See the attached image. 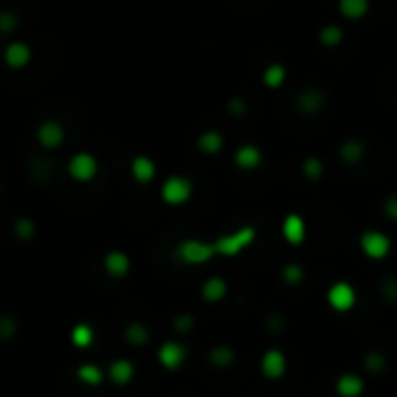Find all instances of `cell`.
I'll return each mask as SVG.
<instances>
[{
	"label": "cell",
	"mask_w": 397,
	"mask_h": 397,
	"mask_svg": "<svg viewBox=\"0 0 397 397\" xmlns=\"http://www.w3.org/2000/svg\"><path fill=\"white\" fill-rule=\"evenodd\" d=\"M326 302L328 307L337 314H349L351 309L358 304V293H355L353 283L349 281H335L330 283V288L326 290Z\"/></svg>",
	"instance_id": "cell-5"
},
{
	"label": "cell",
	"mask_w": 397,
	"mask_h": 397,
	"mask_svg": "<svg viewBox=\"0 0 397 397\" xmlns=\"http://www.w3.org/2000/svg\"><path fill=\"white\" fill-rule=\"evenodd\" d=\"M195 147L204 156H216V154H221L223 147H226V137H223L218 130H204V132H200V137H197Z\"/></svg>",
	"instance_id": "cell-23"
},
{
	"label": "cell",
	"mask_w": 397,
	"mask_h": 397,
	"mask_svg": "<svg viewBox=\"0 0 397 397\" xmlns=\"http://www.w3.org/2000/svg\"><path fill=\"white\" fill-rule=\"evenodd\" d=\"M132 270V261L130 256L121 249H112L103 256V272L109 276V279H125Z\"/></svg>",
	"instance_id": "cell-10"
},
{
	"label": "cell",
	"mask_w": 397,
	"mask_h": 397,
	"mask_svg": "<svg viewBox=\"0 0 397 397\" xmlns=\"http://www.w3.org/2000/svg\"><path fill=\"white\" fill-rule=\"evenodd\" d=\"M98 170H100V165H98V158L94 154H89V151H79V154L70 156V161H68L70 179H75L79 184L94 182L96 177H98Z\"/></svg>",
	"instance_id": "cell-6"
},
{
	"label": "cell",
	"mask_w": 397,
	"mask_h": 397,
	"mask_svg": "<svg viewBox=\"0 0 397 397\" xmlns=\"http://www.w3.org/2000/svg\"><path fill=\"white\" fill-rule=\"evenodd\" d=\"M344 39H346V33L339 24H326L323 28L319 30V42L323 44L326 49H337L344 44Z\"/></svg>",
	"instance_id": "cell-26"
},
{
	"label": "cell",
	"mask_w": 397,
	"mask_h": 397,
	"mask_svg": "<svg viewBox=\"0 0 397 397\" xmlns=\"http://www.w3.org/2000/svg\"><path fill=\"white\" fill-rule=\"evenodd\" d=\"M381 209H383V216H386L388 221L397 223V193L386 195V200H383Z\"/></svg>",
	"instance_id": "cell-34"
},
{
	"label": "cell",
	"mask_w": 397,
	"mask_h": 397,
	"mask_svg": "<svg viewBox=\"0 0 397 397\" xmlns=\"http://www.w3.org/2000/svg\"><path fill=\"white\" fill-rule=\"evenodd\" d=\"M233 161L242 172H254L263 165V151L258 144H240L235 149Z\"/></svg>",
	"instance_id": "cell-15"
},
{
	"label": "cell",
	"mask_w": 397,
	"mask_h": 397,
	"mask_svg": "<svg viewBox=\"0 0 397 397\" xmlns=\"http://www.w3.org/2000/svg\"><path fill=\"white\" fill-rule=\"evenodd\" d=\"M207 360L214 369H230L237 362V353L228 344H216V346L209 351Z\"/></svg>",
	"instance_id": "cell-24"
},
{
	"label": "cell",
	"mask_w": 397,
	"mask_h": 397,
	"mask_svg": "<svg viewBox=\"0 0 397 397\" xmlns=\"http://www.w3.org/2000/svg\"><path fill=\"white\" fill-rule=\"evenodd\" d=\"M369 0H337V12L346 21H362L369 15Z\"/></svg>",
	"instance_id": "cell-21"
},
{
	"label": "cell",
	"mask_w": 397,
	"mask_h": 397,
	"mask_svg": "<svg viewBox=\"0 0 397 397\" xmlns=\"http://www.w3.org/2000/svg\"><path fill=\"white\" fill-rule=\"evenodd\" d=\"M37 144L47 151L58 149L65 142V128L58 121H42L35 130Z\"/></svg>",
	"instance_id": "cell-13"
},
{
	"label": "cell",
	"mask_w": 397,
	"mask_h": 397,
	"mask_svg": "<svg viewBox=\"0 0 397 397\" xmlns=\"http://www.w3.org/2000/svg\"><path fill=\"white\" fill-rule=\"evenodd\" d=\"M193 328H195V316L193 314H179V316H175V321H172V330H175L177 335H188V333H193Z\"/></svg>",
	"instance_id": "cell-33"
},
{
	"label": "cell",
	"mask_w": 397,
	"mask_h": 397,
	"mask_svg": "<svg viewBox=\"0 0 397 397\" xmlns=\"http://www.w3.org/2000/svg\"><path fill=\"white\" fill-rule=\"evenodd\" d=\"M286 79H288V70L283 63H270L267 68L263 70V84L272 91L281 89V86L286 84Z\"/></svg>",
	"instance_id": "cell-27"
},
{
	"label": "cell",
	"mask_w": 397,
	"mask_h": 397,
	"mask_svg": "<svg viewBox=\"0 0 397 397\" xmlns=\"http://www.w3.org/2000/svg\"><path fill=\"white\" fill-rule=\"evenodd\" d=\"M228 107H230V114H235V116H244V114H247V103H244L242 98H233Z\"/></svg>",
	"instance_id": "cell-36"
},
{
	"label": "cell",
	"mask_w": 397,
	"mask_h": 397,
	"mask_svg": "<svg viewBox=\"0 0 397 397\" xmlns=\"http://www.w3.org/2000/svg\"><path fill=\"white\" fill-rule=\"evenodd\" d=\"M3 61L8 63V68H12V70H21L33 61V51L28 44L21 42V39H12L3 51Z\"/></svg>",
	"instance_id": "cell-14"
},
{
	"label": "cell",
	"mask_w": 397,
	"mask_h": 397,
	"mask_svg": "<svg viewBox=\"0 0 397 397\" xmlns=\"http://www.w3.org/2000/svg\"><path fill=\"white\" fill-rule=\"evenodd\" d=\"M105 372H107V381L112 383V386L125 388V386H130V383L135 381L137 367H135V362H132L130 358H114L107 365Z\"/></svg>",
	"instance_id": "cell-11"
},
{
	"label": "cell",
	"mask_w": 397,
	"mask_h": 397,
	"mask_svg": "<svg viewBox=\"0 0 397 397\" xmlns=\"http://www.w3.org/2000/svg\"><path fill=\"white\" fill-rule=\"evenodd\" d=\"M193 197V182L184 175H172L161 184V200L168 207H182Z\"/></svg>",
	"instance_id": "cell-3"
},
{
	"label": "cell",
	"mask_w": 397,
	"mask_h": 397,
	"mask_svg": "<svg viewBox=\"0 0 397 397\" xmlns=\"http://www.w3.org/2000/svg\"><path fill=\"white\" fill-rule=\"evenodd\" d=\"M186 358H188L186 344H182L177 339H165L158 344V349H156V362L165 369V372H179V369L186 365Z\"/></svg>",
	"instance_id": "cell-4"
},
{
	"label": "cell",
	"mask_w": 397,
	"mask_h": 397,
	"mask_svg": "<svg viewBox=\"0 0 397 397\" xmlns=\"http://www.w3.org/2000/svg\"><path fill=\"white\" fill-rule=\"evenodd\" d=\"M362 367H365L369 374H381L383 369H386V355H383L381 351H369L365 360H362Z\"/></svg>",
	"instance_id": "cell-31"
},
{
	"label": "cell",
	"mask_w": 397,
	"mask_h": 397,
	"mask_svg": "<svg viewBox=\"0 0 397 397\" xmlns=\"http://www.w3.org/2000/svg\"><path fill=\"white\" fill-rule=\"evenodd\" d=\"M328 103V94L319 86H307L302 89L295 98V107L302 116H319L321 109L326 107Z\"/></svg>",
	"instance_id": "cell-8"
},
{
	"label": "cell",
	"mask_w": 397,
	"mask_h": 397,
	"mask_svg": "<svg viewBox=\"0 0 397 397\" xmlns=\"http://www.w3.org/2000/svg\"><path fill=\"white\" fill-rule=\"evenodd\" d=\"M70 344L79 351H86L96 344V328L86 321H79L70 328Z\"/></svg>",
	"instance_id": "cell-20"
},
{
	"label": "cell",
	"mask_w": 397,
	"mask_h": 397,
	"mask_svg": "<svg viewBox=\"0 0 397 397\" xmlns=\"http://www.w3.org/2000/svg\"><path fill=\"white\" fill-rule=\"evenodd\" d=\"M358 244H360V251L369 261H383V258H388L390 251H393V242H390V237L386 233H381V230H365V233L360 235Z\"/></svg>",
	"instance_id": "cell-7"
},
{
	"label": "cell",
	"mask_w": 397,
	"mask_h": 397,
	"mask_svg": "<svg viewBox=\"0 0 397 397\" xmlns=\"http://www.w3.org/2000/svg\"><path fill=\"white\" fill-rule=\"evenodd\" d=\"M281 279H283V283H288V286H300V283L304 281V267H302V265H297V263L283 265Z\"/></svg>",
	"instance_id": "cell-29"
},
{
	"label": "cell",
	"mask_w": 397,
	"mask_h": 397,
	"mask_svg": "<svg viewBox=\"0 0 397 397\" xmlns=\"http://www.w3.org/2000/svg\"><path fill=\"white\" fill-rule=\"evenodd\" d=\"M256 237H258V233L254 226H240L237 230L218 235L214 240V251H216V256H221V258H237L249 247H254Z\"/></svg>",
	"instance_id": "cell-1"
},
{
	"label": "cell",
	"mask_w": 397,
	"mask_h": 397,
	"mask_svg": "<svg viewBox=\"0 0 397 397\" xmlns=\"http://www.w3.org/2000/svg\"><path fill=\"white\" fill-rule=\"evenodd\" d=\"M300 170L307 182H321L323 175H326V163H323V158H319V156H307L302 161Z\"/></svg>",
	"instance_id": "cell-28"
},
{
	"label": "cell",
	"mask_w": 397,
	"mask_h": 397,
	"mask_svg": "<svg viewBox=\"0 0 397 397\" xmlns=\"http://www.w3.org/2000/svg\"><path fill=\"white\" fill-rule=\"evenodd\" d=\"M19 333V321L12 314H0V342L15 339Z\"/></svg>",
	"instance_id": "cell-30"
},
{
	"label": "cell",
	"mask_w": 397,
	"mask_h": 397,
	"mask_svg": "<svg viewBox=\"0 0 397 397\" xmlns=\"http://www.w3.org/2000/svg\"><path fill=\"white\" fill-rule=\"evenodd\" d=\"M288 372V358L281 349H267L261 355V374L267 381H281Z\"/></svg>",
	"instance_id": "cell-9"
},
{
	"label": "cell",
	"mask_w": 397,
	"mask_h": 397,
	"mask_svg": "<svg viewBox=\"0 0 397 397\" xmlns=\"http://www.w3.org/2000/svg\"><path fill=\"white\" fill-rule=\"evenodd\" d=\"M130 175L137 184H151L156 179V163L149 156H135L130 161Z\"/></svg>",
	"instance_id": "cell-22"
},
{
	"label": "cell",
	"mask_w": 397,
	"mask_h": 397,
	"mask_svg": "<svg viewBox=\"0 0 397 397\" xmlns=\"http://www.w3.org/2000/svg\"><path fill=\"white\" fill-rule=\"evenodd\" d=\"M228 295V281L223 276H207L200 286V300L207 304H218L223 302Z\"/></svg>",
	"instance_id": "cell-18"
},
{
	"label": "cell",
	"mask_w": 397,
	"mask_h": 397,
	"mask_svg": "<svg viewBox=\"0 0 397 397\" xmlns=\"http://www.w3.org/2000/svg\"><path fill=\"white\" fill-rule=\"evenodd\" d=\"M77 381L86 388H100L105 381H107V372L98 365V362H82L75 369Z\"/></svg>",
	"instance_id": "cell-19"
},
{
	"label": "cell",
	"mask_w": 397,
	"mask_h": 397,
	"mask_svg": "<svg viewBox=\"0 0 397 397\" xmlns=\"http://www.w3.org/2000/svg\"><path fill=\"white\" fill-rule=\"evenodd\" d=\"M281 237L286 240V244H290V247H300V244H304V240H307V221L302 218V214L290 211V214L283 216Z\"/></svg>",
	"instance_id": "cell-12"
},
{
	"label": "cell",
	"mask_w": 397,
	"mask_h": 397,
	"mask_svg": "<svg viewBox=\"0 0 397 397\" xmlns=\"http://www.w3.org/2000/svg\"><path fill=\"white\" fill-rule=\"evenodd\" d=\"M123 339H125L128 346L142 349V346H147V344L151 342V330L144 326V323H140V321H132V323H128V326L123 328Z\"/></svg>",
	"instance_id": "cell-25"
},
{
	"label": "cell",
	"mask_w": 397,
	"mask_h": 397,
	"mask_svg": "<svg viewBox=\"0 0 397 397\" xmlns=\"http://www.w3.org/2000/svg\"><path fill=\"white\" fill-rule=\"evenodd\" d=\"M335 393H337V397H362L365 395V381H362V376L355 372H344L337 376Z\"/></svg>",
	"instance_id": "cell-17"
},
{
	"label": "cell",
	"mask_w": 397,
	"mask_h": 397,
	"mask_svg": "<svg viewBox=\"0 0 397 397\" xmlns=\"http://www.w3.org/2000/svg\"><path fill=\"white\" fill-rule=\"evenodd\" d=\"M19 26V19L10 12H0V33H12Z\"/></svg>",
	"instance_id": "cell-35"
},
{
	"label": "cell",
	"mask_w": 397,
	"mask_h": 397,
	"mask_svg": "<svg viewBox=\"0 0 397 397\" xmlns=\"http://www.w3.org/2000/svg\"><path fill=\"white\" fill-rule=\"evenodd\" d=\"M337 156L344 165H358L365 161L367 156V144L360 140V137H346L339 149H337Z\"/></svg>",
	"instance_id": "cell-16"
},
{
	"label": "cell",
	"mask_w": 397,
	"mask_h": 397,
	"mask_svg": "<svg viewBox=\"0 0 397 397\" xmlns=\"http://www.w3.org/2000/svg\"><path fill=\"white\" fill-rule=\"evenodd\" d=\"M175 258L182 265H188V267H200V265H207L209 261L216 258L214 251V242H204L200 237H186L175 247Z\"/></svg>",
	"instance_id": "cell-2"
},
{
	"label": "cell",
	"mask_w": 397,
	"mask_h": 397,
	"mask_svg": "<svg viewBox=\"0 0 397 397\" xmlns=\"http://www.w3.org/2000/svg\"><path fill=\"white\" fill-rule=\"evenodd\" d=\"M15 235H17L21 242H30L33 237L37 235L35 221H33V218H19V221L15 223Z\"/></svg>",
	"instance_id": "cell-32"
}]
</instances>
